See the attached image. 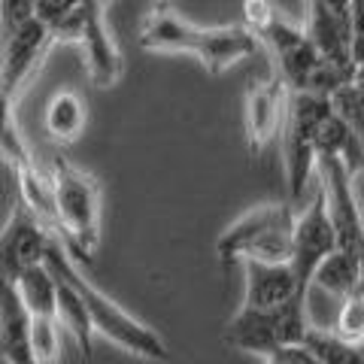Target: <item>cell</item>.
Returning <instances> with one entry per match:
<instances>
[{
    "label": "cell",
    "instance_id": "6da1fadb",
    "mask_svg": "<svg viewBox=\"0 0 364 364\" xmlns=\"http://www.w3.org/2000/svg\"><path fill=\"white\" fill-rule=\"evenodd\" d=\"M246 31L258 43H267L273 58H277V73L289 91H306V95L331 97L337 88L355 79V70L337 67L318 55L304 28L286 21L270 0H243Z\"/></svg>",
    "mask_w": 364,
    "mask_h": 364
},
{
    "label": "cell",
    "instance_id": "7a4b0ae2",
    "mask_svg": "<svg viewBox=\"0 0 364 364\" xmlns=\"http://www.w3.org/2000/svg\"><path fill=\"white\" fill-rule=\"evenodd\" d=\"M43 264L49 267L55 277H61L67 286H70L79 301L85 304V313L91 318V331L100 334L104 340H109V343H116L119 349L131 352V355L136 358H146V361H170V349L164 343V337L152 331L149 325L136 322L134 316H128L122 310V306L109 298V294H104L97 286H91V282L85 279L82 267L76 264L73 252L64 246L61 237H55L49 252H46Z\"/></svg>",
    "mask_w": 364,
    "mask_h": 364
},
{
    "label": "cell",
    "instance_id": "3957f363",
    "mask_svg": "<svg viewBox=\"0 0 364 364\" xmlns=\"http://www.w3.org/2000/svg\"><path fill=\"white\" fill-rule=\"evenodd\" d=\"M140 46L146 52L195 55L210 73H222L258 52V40L246 28H198L170 6H155L143 18Z\"/></svg>",
    "mask_w": 364,
    "mask_h": 364
},
{
    "label": "cell",
    "instance_id": "277c9868",
    "mask_svg": "<svg viewBox=\"0 0 364 364\" xmlns=\"http://www.w3.org/2000/svg\"><path fill=\"white\" fill-rule=\"evenodd\" d=\"M49 179L64 246L91 261L100 246V182L67 158H52Z\"/></svg>",
    "mask_w": 364,
    "mask_h": 364
},
{
    "label": "cell",
    "instance_id": "5b68a950",
    "mask_svg": "<svg viewBox=\"0 0 364 364\" xmlns=\"http://www.w3.org/2000/svg\"><path fill=\"white\" fill-rule=\"evenodd\" d=\"M291 228H294V207L291 203H264L258 210H249L234 225H228L215 240V255L222 264L234 261H291Z\"/></svg>",
    "mask_w": 364,
    "mask_h": 364
},
{
    "label": "cell",
    "instance_id": "8992f818",
    "mask_svg": "<svg viewBox=\"0 0 364 364\" xmlns=\"http://www.w3.org/2000/svg\"><path fill=\"white\" fill-rule=\"evenodd\" d=\"M331 97L289 91L286 128H282V161H286V186L291 207L301 203L313 182L316 170V131L331 112Z\"/></svg>",
    "mask_w": 364,
    "mask_h": 364
},
{
    "label": "cell",
    "instance_id": "52a82bcc",
    "mask_svg": "<svg viewBox=\"0 0 364 364\" xmlns=\"http://www.w3.org/2000/svg\"><path fill=\"white\" fill-rule=\"evenodd\" d=\"M310 328L306 318V298H294L289 304L270 306V310H255V306H240L225 328V343L240 352L267 358L273 349L304 343V334Z\"/></svg>",
    "mask_w": 364,
    "mask_h": 364
},
{
    "label": "cell",
    "instance_id": "ba28073f",
    "mask_svg": "<svg viewBox=\"0 0 364 364\" xmlns=\"http://www.w3.org/2000/svg\"><path fill=\"white\" fill-rule=\"evenodd\" d=\"M334 249H337V237H334L331 215H328V195H325L322 179H318L313 200L301 213H294V228H291V267L304 291H310V279L316 267Z\"/></svg>",
    "mask_w": 364,
    "mask_h": 364
},
{
    "label": "cell",
    "instance_id": "9c48e42d",
    "mask_svg": "<svg viewBox=\"0 0 364 364\" xmlns=\"http://www.w3.org/2000/svg\"><path fill=\"white\" fill-rule=\"evenodd\" d=\"M33 331V355L37 364H58L61 361V325L55 316V277L46 264L28 267L16 279Z\"/></svg>",
    "mask_w": 364,
    "mask_h": 364
},
{
    "label": "cell",
    "instance_id": "30bf717a",
    "mask_svg": "<svg viewBox=\"0 0 364 364\" xmlns=\"http://www.w3.org/2000/svg\"><path fill=\"white\" fill-rule=\"evenodd\" d=\"M55 237L61 234L52 225H46L40 215H33L21 200H16L4 231H0V273L18 279L28 267L43 264Z\"/></svg>",
    "mask_w": 364,
    "mask_h": 364
},
{
    "label": "cell",
    "instance_id": "8fae6325",
    "mask_svg": "<svg viewBox=\"0 0 364 364\" xmlns=\"http://www.w3.org/2000/svg\"><path fill=\"white\" fill-rule=\"evenodd\" d=\"M52 46L55 43L49 37V31H46V25L37 16L25 21L16 33L0 37V91L18 97L21 88L40 70V64L49 55Z\"/></svg>",
    "mask_w": 364,
    "mask_h": 364
},
{
    "label": "cell",
    "instance_id": "7c38bea8",
    "mask_svg": "<svg viewBox=\"0 0 364 364\" xmlns=\"http://www.w3.org/2000/svg\"><path fill=\"white\" fill-rule=\"evenodd\" d=\"M286 100H289V88L279 79V73H273L267 79L249 85L246 91V140H249V152L261 155L267 149V143L277 136L279 122L286 116Z\"/></svg>",
    "mask_w": 364,
    "mask_h": 364
},
{
    "label": "cell",
    "instance_id": "4fadbf2b",
    "mask_svg": "<svg viewBox=\"0 0 364 364\" xmlns=\"http://www.w3.org/2000/svg\"><path fill=\"white\" fill-rule=\"evenodd\" d=\"M79 49H82V64H85V76L95 82L97 88H112L124 73V58L112 31L107 25L104 6H97L88 16L82 37H79Z\"/></svg>",
    "mask_w": 364,
    "mask_h": 364
},
{
    "label": "cell",
    "instance_id": "5bb4252c",
    "mask_svg": "<svg viewBox=\"0 0 364 364\" xmlns=\"http://www.w3.org/2000/svg\"><path fill=\"white\" fill-rule=\"evenodd\" d=\"M0 358L4 364H37L31 313L16 279H9L6 273H0Z\"/></svg>",
    "mask_w": 364,
    "mask_h": 364
},
{
    "label": "cell",
    "instance_id": "9a60e30c",
    "mask_svg": "<svg viewBox=\"0 0 364 364\" xmlns=\"http://www.w3.org/2000/svg\"><path fill=\"white\" fill-rule=\"evenodd\" d=\"M246 298L243 306H255V310H270V306L289 304L294 298H306V291L298 286L291 261L273 264V261H255L246 258Z\"/></svg>",
    "mask_w": 364,
    "mask_h": 364
},
{
    "label": "cell",
    "instance_id": "2e32d148",
    "mask_svg": "<svg viewBox=\"0 0 364 364\" xmlns=\"http://www.w3.org/2000/svg\"><path fill=\"white\" fill-rule=\"evenodd\" d=\"M52 277H55V273H52ZM55 316H58L61 331L79 346L82 358H91V340H95V331H91V318L85 313V304L79 301V294L70 286H67L61 277H55Z\"/></svg>",
    "mask_w": 364,
    "mask_h": 364
},
{
    "label": "cell",
    "instance_id": "e0dca14e",
    "mask_svg": "<svg viewBox=\"0 0 364 364\" xmlns=\"http://www.w3.org/2000/svg\"><path fill=\"white\" fill-rule=\"evenodd\" d=\"M85 119H88L85 100L70 88L58 91L46 107V131L58 143H73L85 131Z\"/></svg>",
    "mask_w": 364,
    "mask_h": 364
},
{
    "label": "cell",
    "instance_id": "ac0fdd59",
    "mask_svg": "<svg viewBox=\"0 0 364 364\" xmlns=\"http://www.w3.org/2000/svg\"><path fill=\"white\" fill-rule=\"evenodd\" d=\"M0 158L13 167V173L37 161L16 122V97L6 95V91H0Z\"/></svg>",
    "mask_w": 364,
    "mask_h": 364
},
{
    "label": "cell",
    "instance_id": "d6986e66",
    "mask_svg": "<svg viewBox=\"0 0 364 364\" xmlns=\"http://www.w3.org/2000/svg\"><path fill=\"white\" fill-rule=\"evenodd\" d=\"M304 346L313 352L318 364H364L355 340H346L337 331H328V328L310 325L304 334Z\"/></svg>",
    "mask_w": 364,
    "mask_h": 364
},
{
    "label": "cell",
    "instance_id": "ffe728a7",
    "mask_svg": "<svg viewBox=\"0 0 364 364\" xmlns=\"http://www.w3.org/2000/svg\"><path fill=\"white\" fill-rule=\"evenodd\" d=\"M355 277H358V255H346L334 249L328 258H322V264L316 267L310 286H318L328 294H337V298H346V294L355 289Z\"/></svg>",
    "mask_w": 364,
    "mask_h": 364
},
{
    "label": "cell",
    "instance_id": "44dd1931",
    "mask_svg": "<svg viewBox=\"0 0 364 364\" xmlns=\"http://www.w3.org/2000/svg\"><path fill=\"white\" fill-rule=\"evenodd\" d=\"M331 107L340 119H343L352 134H355V140L364 152V76L355 73L352 82H346L343 88H337L331 95Z\"/></svg>",
    "mask_w": 364,
    "mask_h": 364
},
{
    "label": "cell",
    "instance_id": "7402d4cb",
    "mask_svg": "<svg viewBox=\"0 0 364 364\" xmlns=\"http://www.w3.org/2000/svg\"><path fill=\"white\" fill-rule=\"evenodd\" d=\"M334 331L346 340H361L364 337V301L358 294H346L340 298V313H337V328Z\"/></svg>",
    "mask_w": 364,
    "mask_h": 364
},
{
    "label": "cell",
    "instance_id": "603a6c76",
    "mask_svg": "<svg viewBox=\"0 0 364 364\" xmlns=\"http://www.w3.org/2000/svg\"><path fill=\"white\" fill-rule=\"evenodd\" d=\"M352 67L364 70V0H352Z\"/></svg>",
    "mask_w": 364,
    "mask_h": 364
},
{
    "label": "cell",
    "instance_id": "cb8c5ba5",
    "mask_svg": "<svg viewBox=\"0 0 364 364\" xmlns=\"http://www.w3.org/2000/svg\"><path fill=\"white\" fill-rule=\"evenodd\" d=\"M267 364H318L316 355L304 343H291V346H279L273 349L270 355L264 358Z\"/></svg>",
    "mask_w": 364,
    "mask_h": 364
},
{
    "label": "cell",
    "instance_id": "d4e9b609",
    "mask_svg": "<svg viewBox=\"0 0 364 364\" xmlns=\"http://www.w3.org/2000/svg\"><path fill=\"white\" fill-rule=\"evenodd\" d=\"M352 294H358V298L364 301V243L358 249V277H355V289H352Z\"/></svg>",
    "mask_w": 364,
    "mask_h": 364
},
{
    "label": "cell",
    "instance_id": "484cf974",
    "mask_svg": "<svg viewBox=\"0 0 364 364\" xmlns=\"http://www.w3.org/2000/svg\"><path fill=\"white\" fill-rule=\"evenodd\" d=\"M100 4H104V6H107V4H112V0H100Z\"/></svg>",
    "mask_w": 364,
    "mask_h": 364
}]
</instances>
